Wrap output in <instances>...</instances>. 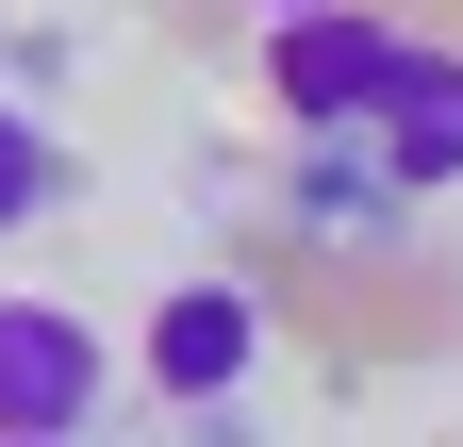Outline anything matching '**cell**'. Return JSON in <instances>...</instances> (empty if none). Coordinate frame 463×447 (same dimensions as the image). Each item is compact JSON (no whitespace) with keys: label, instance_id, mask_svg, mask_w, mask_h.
Instances as JSON below:
<instances>
[{"label":"cell","instance_id":"cell-2","mask_svg":"<svg viewBox=\"0 0 463 447\" xmlns=\"http://www.w3.org/2000/svg\"><path fill=\"white\" fill-rule=\"evenodd\" d=\"M99 398H116V331L83 315V299H0V431H99Z\"/></svg>","mask_w":463,"mask_h":447},{"label":"cell","instance_id":"cell-3","mask_svg":"<svg viewBox=\"0 0 463 447\" xmlns=\"http://www.w3.org/2000/svg\"><path fill=\"white\" fill-rule=\"evenodd\" d=\"M364 149H381L397 199H447L463 183V33H397V67L364 100Z\"/></svg>","mask_w":463,"mask_h":447},{"label":"cell","instance_id":"cell-7","mask_svg":"<svg viewBox=\"0 0 463 447\" xmlns=\"http://www.w3.org/2000/svg\"><path fill=\"white\" fill-rule=\"evenodd\" d=\"M0 447H67V431H0Z\"/></svg>","mask_w":463,"mask_h":447},{"label":"cell","instance_id":"cell-1","mask_svg":"<svg viewBox=\"0 0 463 447\" xmlns=\"http://www.w3.org/2000/svg\"><path fill=\"white\" fill-rule=\"evenodd\" d=\"M381 67H397V17H381V0H298V17H265V100H281V133H364Z\"/></svg>","mask_w":463,"mask_h":447},{"label":"cell","instance_id":"cell-5","mask_svg":"<svg viewBox=\"0 0 463 447\" xmlns=\"http://www.w3.org/2000/svg\"><path fill=\"white\" fill-rule=\"evenodd\" d=\"M281 215H298L315 249H381V233H397V183H381V149H364V133H298Z\"/></svg>","mask_w":463,"mask_h":447},{"label":"cell","instance_id":"cell-8","mask_svg":"<svg viewBox=\"0 0 463 447\" xmlns=\"http://www.w3.org/2000/svg\"><path fill=\"white\" fill-rule=\"evenodd\" d=\"M249 17H298V0H249Z\"/></svg>","mask_w":463,"mask_h":447},{"label":"cell","instance_id":"cell-4","mask_svg":"<svg viewBox=\"0 0 463 447\" xmlns=\"http://www.w3.org/2000/svg\"><path fill=\"white\" fill-rule=\"evenodd\" d=\"M133 365H149V398H249V365H265V299H249V282H165Z\"/></svg>","mask_w":463,"mask_h":447},{"label":"cell","instance_id":"cell-6","mask_svg":"<svg viewBox=\"0 0 463 447\" xmlns=\"http://www.w3.org/2000/svg\"><path fill=\"white\" fill-rule=\"evenodd\" d=\"M83 199V166H67V133L33 117V100H0V233H33V215H67Z\"/></svg>","mask_w":463,"mask_h":447}]
</instances>
